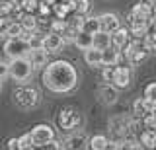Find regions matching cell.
Returning <instances> with one entry per match:
<instances>
[{"label":"cell","instance_id":"1","mask_svg":"<svg viewBox=\"0 0 156 150\" xmlns=\"http://www.w3.org/2000/svg\"><path fill=\"white\" fill-rule=\"evenodd\" d=\"M78 84V72L68 61H53L43 68V86L55 94L72 92Z\"/></svg>","mask_w":156,"mask_h":150},{"label":"cell","instance_id":"2","mask_svg":"<svg viewBox=\"0 0 156 150\" xmlns=\"http://www.w3.org/2000/svg\"><path fill=\"white\" fill-rule=\"evenodd\" d=\"M14 103L20 109H35L41 101V94H39L37 88H31V86H20V88L14 90L12 94Z\"/></svg>","mask_w":156,"mask_h":150},{"label":"cell","instance_id":"3","mask_svg":"<svg viewBox=\"0 0 156 150\" xmlns=\"http://www.w3.org/2000/svg\"><path fill=\"white\" fill-rule=\"evenodd\" d=\"M33 65L27 57H20V59H12L10 61V76H12L16 82L23 84L33 76Z\"/></svg>","mask_w":156,"mask_h":150},{"label":"cell","instance_id":"4","mask_svg":"<svg viewBox=\"0 0 156 150\" xmlns=\"http://www.w3.org/2000/svg\"><path fill=\"white\" fill-rule=\"evenodd\" d=\"M57 123H58V127L62 131H76L82 123H84V117H82V113L78 109L65 107V109H61V113H58Z\"/></svg>","mask_w":156,"mask_h":150},{"label":"cell","instance_id":"5","mask_svg":"<svg viewBox=\"0 0 156 150\" xmlns=\"http://www.w3.org/2000/svg\"><path fill=\"white\" fill-rule=\"evenodd\" d=\"M29 51H31V47H29V43L23 37H10L4 43V53H6V57H10V59L27 57Z\"/></svg>","mask_w":156,"mask_h":150},{"label":"cell","instance_id":"6","mask_svg":"<svg viewBox=\"0 0 156 150\" xmlns=\"http://www.w3.org/2000/svg\"><path fill=\"white\" fill-rule=\"evenodd\" d=\"M29 134H31V140H33V146L35 148H45L51 140H55V131H53L51 125H35L31 131H29Z\"/></svg>","mask_w":156,"mask_h":150},{"label":"cell","instance_id":"7","mask_svg":"<svg viewBox=\"0 0 156 150\" xmlns=\"http://www.w3.org/2000/svg\"><path fill=\"white\" fill-rule=\"evenodd\" d=\"M88 142H90V138H86L84 131H76V133L68 134L65 150H88V148H90Z\"/></svg>","mask_w":156,"mask_h":150},{"label":"cell","instance_id":"8","mask_svg":"<svg viewBox=\"0 0 156 150\" xmlns=\"http://www.w3.org/2000/svg\"><path fill=\"white\" fill-rule=\"evenodd\" d=\"M131 78H133L131 66H119L117 65L115 66V74H113V82H111V84H113L117 90H123V88H129Z\"/></svg>","mask_w":156,"mask_h":150},{"label":"cell","instance_id":"9","mask_svg":"<svg viewBox=\"0 0 156 150\" xmlns=\"http://www.w3.org/2000/svg\"><path fill=\"white\" fill-rule=\"evenodd\" d=\"M62 47H65V39H62L61 33H55V31L45 33V37H43V49L47 53H58Z\"/></svg>","mask_w":156,"mask_h":150},{"label":"cell","instance_id":"10","mask_svg":"<svg viewBox=\"0 0 156 150\" xmlns=\"http://www.w3.org/2000/svg\"><path fill=\"white\" fill-rule=\"evenodd\" d=\"M98 98H100V101L104 105H111L115 103L117 98H119V94H117V88L113 84H104L98 88Z\"/></svg>","mask_w":156,"mask_h":150},{"label":"cell","instance_id":"11","mask_svg":"<svg viewBox=\"0 0 156 150\" xmlns=\"http://www.w3.org/2000/svg\"><path fill=\"white\" fill-rule=\"evenodd\" d=\"M98 20H100V27H101V31L113 33L115 30H119V27H121V22H119V18H117L115 14H111V12H107V14H101V16H98Z\"/></svg>","mask_w":156,"mask_h":150},{"label":"cell","instance_id":"12","mask_svg":"<svg viewBox=\"0 0 156 150\" xmlns=\"http://www.w3.org/2000/svg\"><path fill=\"white\" fill-rule=\"evenodd\" d=\"M27 59L31 61L33 68H43V66L49 65V62H47L49 61V53L43 49V47H37V49H31V51H29Z\"/></svg>","mask_w":156,"mask_h":150},{"label":"cell","instance_id":"13","mask_svg":"<svg viewBox=\"0 0 156 150\" xmlns=\"http://www.w3.org/2000/svg\"><path fill=\"white\" fill-rule=\"evenodd\" d=\"M131 41V31L127 30V27H119V30H115L111 33V45L115 47V49H123L127 43Z\"/></svg>","mask_w":156,"mask_h":150},{"label":"cell","instance_id":"14","mask_svg":"<svg viewBox=\"0 0 156 150\" xmlns=\"http://www.w3.org/2000/svg\"><path fill=\"white\" fill-rule=\"evenodd\" d=\"M84 61H86V65L94 66V68H98V66H104V62H101V61H104V51L92 47V49L84 51Z\"/></svg>","mask_w":156,"mask_h":150},{"label":"cell","instance_id":"15","mask_svg":"<svg viewBox=\"0 0 156 150\" xmlns=\"http://www.w3.org/2000/svg\"><path fill=\"white\" fill-rule=\"evenodd\" d=\"M74 45H76L80 51H88V49H92V47H94V35L82 30V31L76 35V39H74Z\"/></svg>","mask_w":156,"mask_h":150},{"label":"cell","instance_id":"16","mask_svg":"<svg viewBox=\"0 0 156 150\" xmlns=\"http://www.w3.org/2000/svg\"><path fill=\"white\" fill-rule=\"evenodd\" d=\"M139 140L144 148L154 150L156 148V129H144L143 133L139 134Z\"/></svg>","mask_w":156,"mask_h":150},{"label":"cell","instance_id":"17","mask_svg":"<svg viewBox=\"0 0 156 150\" xmlns=\"http://www.w3.org/2000/svg\"><path fill=\"white\" fill-rule=\"evenodd\" d=\"M94 47L100 51H105L107 47H111V33L101 31V30L98 33H94Z\"/></svg>","mask_w":156,"mask_h":150},{"label":"cell","instance_id":"18","mask_svg":"<svg viewBox=\"0 0 156 150\" xmlns=\"http://www.w3.org/2000/svg\"><path fill=\"white\" fill-rule=\"evenodd\" d=\"M119 59H121V53H119V49H115L113 45L111 47H107V49L104 51V66H117V62H119Z\"/></svg>","mask_w":156,"mask_h":150},{"label":"cell","instance_id":"19","mask_svg":"<svg viewBox=\"0 0 156 150\" xmlns=\"http://www.w3.org/2000/svg\"><path fill=\"white\" fill-rule=\"evenodd\" d=\"M107 144H109V138L107 137H104V134H94V137H90L88 146H90V150H105Z\"/></svg>","mask_w":156,"mask_h":150},{"label":"cell","instance_id":"20","mask_svg":"<svg viewBox=\"0 0 156 150\" xmlns=\"http://www.w3.org/2000/svg\"><path fill=\"white\" fill-rule=\"evenodd\" d=\"M20 23H22V27L26 31H37V20H35V16L33 14H26V16H22L20 18Z\"/></svg>","mask_w":156,"mask_h":150},{"label":"cell","instance_id":"21","mask_svg":"<svg viewBox=\"0 0 156 150\" xmlns=\"http://www.w3.org/2000/svg\"><path fill=\"white\" fill-rule=\"evenodd\" d=\"M23 27H22V23L20 22H12V23H8L6 26V30H4V33H6V37L10 39V37H22L23 35Z\"/></svg>","mask_w":156,"mask_h":150},{"label":"cell","instance_id":"22","mask_svg":"<svg viewBox=\"0 0 156 150\" xmlns=\"http://www.w3.org/2000/svg\"><path fill=\"white\" fill-rule=\"evenodd\" d=\"M101 27H100V20H98V16L94 18V16H86V20H84V31H88V33H98Z\"/></svg>","mask_w":156,"mask_h":150},{"label":"cell","instance_id":"23","mask_svg":"<svg viewBox=\"0 0 156 150\" xmlns=\"http://www.w3.org/2000/svg\"><path fill=\"white\" fill-rule=\"evenodd\" d=\"M78 33H80V30H78L76 26H72V23H68L66 30H65V33H62V39H65V43H74V39H76Z\"/></svg>","mask_w":156,"mask_h":150},{"label":"cell","instance_id":"24","mask_svg":"<svg viewBox=\"0 0 156 150\" xmlns=\"http://www.w3.org/2000/svg\"><path fill=\"white\" fill-rule=\"evenodd\" d=\"M133 113H135V117H136V119H144V117H146V109H144V98H139V99H135V103H133Z\"/></svg>","mask_w":156,"mask_h":150},{"label":"cell","instance_id":"25","mask_svg":"<svg viewBox=\"0 0 156 150\" xmlns=\"http://www.w3.org/2000/svg\"><path fill=\"white\" fill-rule=\"evenodd\" d=\"M90 0H74V14H80V16H88L90 12Z\"/></svg>","mask_w":156,"mask_h":150},{"label":"cell","instance_id":"26","mask_svg":"<svg viewBox=\"0 0 156 150\" xmlns=\"http://www.w3.org/2000/svg\"><path fill=\"white\" fill-rule=\"evenodd\" d=\"M66 26H68V22L66 20H61V18H57V20H53L51 22V31H55V33H65L66 30Z\"/></svg>","mask_w":156,"mask_h":150},{"label":"cell","instance_id":"27","mask_svg":"<svg viewBox=\"0 0 156 150\" xmlns=\"http://www.w3.org/2000/svg\"><path fill=\"white\" fill-rule=\"evenodd\" d=\"M43 37H45V35H41V33H35V31H33L31 35H29V39H27L29 47H31V49H37V47H43Z\"/></svg>","mask_w":156,"mask_h":150},{"label":"cell","instance_id":"28","mask_svg":"<svg viewBox=\"0 0 156 150\" xmlns=\"http://www.w3.org/2000/svg\"><path fill=\"white\" fill-rule=\"evenodd\" d=\"M113 74H115V66H104L101 78H104L105 84H111V82H113Z\"/></svg>","mask_w":156,"mask_h":150},{"label":"cell","instance_id":"29","mask_svg":"<svg viewBox=\"0 0 156 150\" xmlns=\"http://www.w3.org/2000/svg\"><path fill=\"white\" fill-rule=\"evenodd\" d=\"M144 98L156 103V82H150V84L144 88Z\"/></svg>","mask_w":156,"mask_h":150},{"label":"cell","instance_id":"30","mask_svg":"<svg viewBox=\"0 0 156 150\" xmlns=\"http://www.w3.org/2000/svg\"><path fill=\"white\" fill-rule=\"evenodd\" d=\"M39 8V0H23V10L27 14H35Z\"/></svg>","mask_w":156,"mask_h":150},{"label":"cell","instance_id":"31","mask_svg":"<svg viewBox=\"0 0 156 150\" xmlns=\"http://www.w3.org/2000/svg\"><path fill=\"white\" fill-rule=\"evenodd\" d=\"M20 146H22V150H27V148H33V140H31V134L26 133L20 137Z\"/></svg>","mask_w":156,"mask_h":150},{"label":"cell","instance_id":"32","mask_svg":"<svg viewBox=\"0 0 156 150\" xmlns=\"http://www.w3.org/2000/svg\"><path fill=\"white\" fill-rule=\"evenodd\" d=\"M14 12V6L10 0H0V16H8Z\"/></svg>","mask_w":156,"mask_h":150},{"label":"cell","instance_id":"33","mask_svg":"<svg viewBox=\"0 0 156 150\" xmlns=\"http://www.w3.org/2000/svg\"><path fill=\"white\" fill-rule=\"evenodd\" d=\"M143 125L146 129H156V111L150 113V115H146V117L143 119Z\"/></svg>","mask_w":156,"mask_h":150},{"label":"cell","instance_id":"34","mask_svg":"<svg viewBox=\"0 0 156 150\" xmlns=\"http://www.w3.org/2000/svg\"><path fill=\"white\" fill-rule=\"evenodd\" d=\"M51 10H53L51 4H47L45 0H39V8H37V12L41 14V16H49V14H51Z\"/></svg>","mask_w":156,"mask_h":150},{"label":"cell","instance_id":"35","mask_svg":"<svg viewBox=\"0 0 156 150\" xmlns=\"http://www.w3.org/2000/svg\"><path fill=\"white\" fill-rule=\"evenodd\" d=\"M6 76H10V62L0 61V80H4Z\"/></svg>","mask_w":156,"mask_h":150},{"label":"cell","instance_id":"36","mask_svg":"<svg viewBox=\"0 0 156 150\" xmlns=\"http://www.w3.org/2000/svg\"><path fill=\"white\" fill-rule=\"evenodd\" d=\"M8 150H22V146H20V138H10L8 140Z\"/></svg>","mask_w":156,"mask_h":150},{"label":"cell","instance_id":"37","mask_svg":"<svg viewBox=\"0 0 156 150\" xmlns=\"http://www.w3.org/2000/svg\"><path fill=\"white\" fill-rule=\"evenodd\" d=\"M10 2H12V6H14V12L23 10V0H10Z\"/></svg>","mask_w":156,"mask_h":150},{"label":"cell","instance_id":"38","mask_svg":"<svg viewBox=\"0 0 156 150\" xmlns=\"http://www.w3.org/2000/svg\"><path fill=\"white\" fill-rule=\"evenodd\" d=\"M117 150H131V146H129V142H127V140L123 138V140L119 142V148H117Z\"/></svg>","mask_w":156,"mask_h":150},{"label":"cell","instance_id":"39","mask_svg":"<svg viewBox=\"0 0 156 150\" xmlns=\"http://www.w3.org/2000/svg\"><path fill=\"white\" fill-rule=\"evenodd\" d=\"M119 148V142H113V140H109V144H107L105 150H117Z\"/></svg>","mask_w":156,"mask_h":150},{"label":"cell","instance_id":"40","mask_svg":"<svg viewBox=\"0 0 156 150\" xmlns=\"http://www.w3.org/2000/svg\"><path fill=\"white\" fill-rule=\"evenodd\" d=\"M6 26H8V23H6V16H0V31L6 30Z\"/></svg>","mask_w":156,"mask_h":150},{"label":"cell","instance_id":"41","mask_svg":"<svg viewBox=\"0 0 156 150\" xmlns=\"http://www.w3.org/2000/svg\"><path fill=\"white\" fill-rule=\"evenodd\" d=\"M45 2H47V4H51V6H55V4L58 2V0H45Z\"/></svg>","mask_w":156,"mask_h":150},{"label":"cell","instance_id":"42","mask_svg":"<svg viewBox=\"0 0 156 150\" xmlns=\"http://www.w3.org/2000/svg\"><path fill=\"white\" fill-rule=\"evenodd\" d=\"M152 14H154V16H156V2L152 4Z\"/></svg>","mask_w":156,"mask_h":150},{"label":"cell","instance_id":"43","mask_svg":"<svg viewBox=\"0 0 156 150\" xmlns=\"http://www.w3.org/2000/svg\"><path fill=\"white\" fill-rule=\"evenodd\" d=\"M144 2H148V4H154V2H156V0H144Z\"/></svg>","mask_w":156,"mask_h":150},{"label":"cell","instance_id":"44","mask_svg":"<svg viewBox=\"0 0 156 150\" xmlns=\"http://www.w3.org/2000/svg\"><path fill=\"white\" fill-rule=\"evenodd\" d=\"M136 150H148V148H144V146H140V148H136Z\"/></svg>","mask_w":156,"mask_h":150},{"label":"cell","instance_id":"45","mask_svg":"<svg viewBox=\"0 0 156 150\" xmlns=\"http://www.w3.org/2000/svg\"><path fill=\"white\" fill-rule=\"evenodd\" d=\"M0 90H2V80H0Z\"/></svg>","mask_w":156,"mask_h":150},{"label":"cell","instance_id":"46","mask_svg":"<svg viewBox=\"0 0 156 150\" xmlns=\"http://www.w3.org/2000/svg\"><path fill=\"white\" fill-rule=\"evenodd\" d=\"M154 150H156V148H154Z\"/></svg>","mask_w":156,"mask_h":150}]
</instances>
